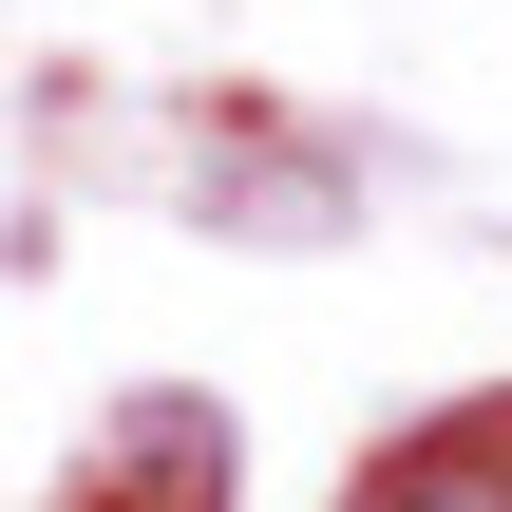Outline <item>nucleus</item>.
Here are the masks:
<instances>
[]
</instances>
